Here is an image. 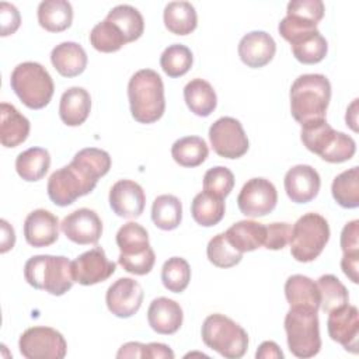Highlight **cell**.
Wrapping results in <instances>:
<instances>
[{
	"label": "cell",
	"instance_id": "obj_19",
	"mask_svg": "<svg viewBox=\"0 0 359 359\" xmlns=\"http://www.w3.org/2000/svg\"><path fill=\"white\" fill-rule=\"evenodd\" d=\"M285 191L294 203H307L313 201L321 185V180L316 168L307 164H297L285 174Z\"/></svg>",
	"mask_w": 359,
	"mask_h": 359
},
{
	"label": "cell",
	"instance_id": "obj_39",
	"mask_svg": "<svg viewBox=\"0 0 359 359\" xmlns=\"http://www.w3.org/2000/svg\"><path fill=\"white\" fill-rule=\"evenodd\" d=\"M194 63L192 52L182 43H172L167 46L160 56V66L168 77L184 76Z\"/></svg>",
	"mask_w": 359,
	"mask_h": 359
},
{
	"label": "cell",
	"instance_id": "obj_18",
	"mask_svg": "<svg viewBox=\"0 0 359 359\" xmlns=\"http://www.w3.org/2000/svg\"><path fill=\"white\" fill-rule=\"evenodd\" d=\"M109 206L123 219H136L143 213L146 195L143 188L132 180H119L109 189Z\"/></svg>",
	"mask_w": 359,
	"mask_h": 359
},
{
	"label": "cell",
	"instance_id": "obj_41",
	"mask_svg": "<svg viewBox=\"0 0 359 359\" xmlns=\"http://www.w3.org/2000/svg\"><path fill=\"white\" fill-rule=\"evenodd\" d=\"M90 43L98 52L111 53L119 50L126 41L122 32L112 22L104 20L93 27L90 32Z\"/></svg>",
	"mask_w": 359,
	"mask_h": 359
},
{
	"label": "cell",
	"instance_id": "obj_8",
	"mask_svg": "<svg viewBox=\"0 0 359 359\" xmlns=\"http://www.w3.org/2000/svg\"><path fill=\"white\" fill-rule=\"evenodd\" d=\"M285 331L289 351L302 359L313 358L320 352V323L317 310L294 306L285 316Z\"/></svg>",
	"mask_w": 359,
	"mask_h": 359
},
{
	"label": "cell",
	"instance_id": "obj_27",
	"mask_svg": "<svg viewBox=\"0 0 359 359\" xmlns=\"http://www.w3.org/2000/svg\"><path fill=\"white\" fill-rule=\"evenodd\" d=\"M229 243L240 252H248L264 245L265 224L254 220H240L224 231Z\"/></svg>",
	"mask_w": 359,
	"mask_h": 359
},
{
	"label": "cell",
	"instance_id": "obj_20",
	"mask_svg": "<svg viewBox=\"0 0 359 359\" xmlns=\"http://www.w3.org/2000/svg\"><path fill=\"white\" fill-rule=\"evenodd\" d=\"M276 52L273 38L265 31H251L245 34L238 43V56L244 65L259 69L268 65Z\"/></svg>",
	"mask_w": 359,
	"mask_h": 359
},
{
	"label": "cell",
	"instance_id": "obj_31",
	"mask_svg": "<svg viewBox=\"0 0 359 359\" xmlns=\"http://www.w3.org/2000/svg\"><path fill=\"white\" fill-rule=\"evenodd\" d=\"M163 20L165 28L175 35H188L198 25L196 10L189 1H170L164 7Z\"/></svg>",
	"mask_w": 359,
	"mask_h": 359
},
{
	"label": "cell",
	"instance_id": "obj_35",
	"mask_svg": "<svg viewBox=\"0 0 359 359\" xmlns=\"http://www.w3.org/2000/svg\"><path fill=\"white\" fill-rule=\"evenodd\" d=\"M151 220L161 230H174L182 220V203L175 195H158L151 205Z\"/></svg>",
	"mask_w": 359,
	"mask_h": 359
},
{
	"label": "cell",
	"instance_id": "obj_40",
	"mask_svg": "<svg viewBox=\"0 0 359 359\" xmlns=\"http://www.w3.org/2000/svg\"><path fill=\"white\" fill-rule=\"evenodd\" d=\"M191 280V266L181 257L168 258L161 268V282L172 293H181L188 287Z\"/></svg>",
	"mask_w": 359,
	"mask_h": 359
},
{
	"label": "cell",
	"instance_id": "obj_9",
	"mask_svg": "<svg viewBox=\"0 0 359 359\" xmlns=\"http://www.w3.org/2000/svg\"><path fill=\"white\" fill-rule=\"evenodd\" d=\"M202 341L206 346L227 359H240L248 348V334L224 314H210L201 328Z\"/></svg>",
	"mask_w": 359,
	"mask_h": 359
},
{
	"label": "cell",
	"instance_id": "obj_12",
	"mask_svg": "<svg viewBox=\"0 0 359 359\" xmlns=\"http://www.w3.org/2000/svg\"><path fill=\"white\" fill-rule=\"evenodd\" d=\"M209 140L215 153L224 158H240L250 147L243 125L231 116H222L212 123Z\"/></svg>",
	"mask_w": 359,
	"mask_h": 359
},
{
	"label": "cell",
	"instance_id": "obj_3",
	"mask_svg": "<svg viewBox=\"0 0 359 359\" xmlns=\"http://www.w3.org/2000/svg\"><path fill=\"white\" fill-rule=\"evenodd\" d=\"M130 114L139 123L158 121L165 109L164 84L157 72L151 69L137 70L128 83Z\"/></svg>",
	"mask_w": 359,
	"mask_h": 359
},
{
	"label": "cell",
	"instance_id": "obj_50",
	"mask_svg": "<svg viewBox=\"0 0 359 359\" xmlns=\"http://www.w3.org/2000/svg\"><path fill=\"white\" fill-rule=\"evenodd\" d=\"M255 358L257 359H283V352L280 351V348L278 346L276 342L273 341H265L262 342L257 352H255Z\"/></svg>",
	"mask_w": 359,
	"mask_h": 359
},
{
	"label": "cell",
	"instance_id": "obj_11",
	"mask_svg": "<svg viewBox=\"0 0 359 359\" xmlns=\"http://www.w3.org/2000/svg\"><path fill=\"white\" fill-rule=\"evenodd\" d=\"M18 348L27 359H63L67 353L65 337L43 325L27 328L18 339Z\"/></svg>",
	"mask_w": 359,
	"mask_h": 359
},
{
	"label": "cell",
	"instance_id": "obj_24",
	"mask_svg": "<svg viewBox=\"0 0 359 359\" xmlns=\"http://www.w3.org/2000/svg\"><path fill=\"white\" fill-rule=\"evenodd\" d=\"M287 42L290 43L292 53L296 60L304 65H314L321 62L328 52L327 39L317 28L299 32L293 35Z\"/></svg>",
	"mask_w": 359,
	"mask_h": 359
},
{
	"label": "cell",
	"instance_id": "obj_28",
	"mask_svg": "<svg viewBox=\"0 0 359 359\" xmlns=\"http://www.w3.org/2000/svg\"><path fill=\"white\" fill-rule=\"evenodd\" d=\"M184 100L189 111L198 116H209L217 105L213 87L203 79H194L187 83L184 87Z\"/></svg>",
	"mask_w": 359,
	"mask_h": 359
},
{
	"label": "cell",
	"instance_id": "obj_51",
	"mask_svg": "<svg viewBox=\"0 0 359 359\" xmlns=\"http://www.w3.org/2000/svg\"><path fill=\"white\" fill-rule=\"evenodd\" d=\"M144 349H146V344L142 342H126L123 344L118 353L116 358L122 359V358H140L144 359Z\"/></svg>",
	"mask_w": 359,
	"mask_h": 359
},
{
	"label": "cell",
	"instance_id": "obj_32",
	"mask_svg": "<svg viewBox=\"0 0 359 359\" xmlns=\"http://www.w3.org/2000/svg\"><path fill=\"white\" fill-rule=\"evenodd\" d=\"M50 165V156L46 149L29 147L15 158L17 174L28 182L39 181L45 177Z\"/></svg>",
	"mask_w": 359,
	"mask_h": 359
},
{
	"label": "cell",
	"instance_id": "obj_14",
	"mask_svg": "<svg viewBox=\"0 0 359 359\" xmlns=\"http://www.w3.org/2000/svg\"><path fill=\"white\" fill-rule=\"evenodd\" d=\"M116 264L109 261L101 247L91 248L72 261L74 282L90 286L107 280L115 272Z\"/></svg>",
	"mask_w": 359,
	"mask_h": 359
},
{
	"label": "cell",
	"instance_id": "obj_6",
	"mask_svg": "<svg viewBox=\"0 0 359 359\" xmlns=\"http://www.w3.org/2000/svg\"><path fill=\"white\" fill-rule=\"evenodd\" d=\"M10 86L22 104L31 109L46 107L55 91L49 72L36 62L17 65L11 72Z\"/></svg>",
	"mask_w": 359,
	"mask_h": 359
},
{
	"label": "cell",
	"instance_id": "obj_47",
	"mask_svg": "<svg viewBox=\"0 0 359 359\" xmlns=\"http://www.w3.org/2000/svg\"><path fill=\"white\" fill-rule=\"evenodd\" d=\"M341 248L344 254L359 252V220L346 223L341 231Z\"/></svg>",
	"mask_w": 359,
	"mask_h": 359
},
{
	"label": "cell",
	"instance_id": "obj_16",
	"mask_svg": "<svg viewBox=\"0 0 359 359\" xmlns=\"http://www.w3.org/2000/svg\"><path fill=\"white\" fill-rule=\"evenodd\" d=\"M328 335L351 353H358L359 313L355 306L344 304L328 313Z\"/></svg>",
	"mask_w": 359,
	"mask_h": 359
},
{
	"label": "cell",
	"instance_id": "obj_2",
	"mask_svg": "<svg viewBox=\"0 0 359 359\" xmlns=\"http://www.w3.org/2000/svg\"><path fill=\"white\" fill-rule=\"evenodd\" d=\"M331 100L330 80L320 73L299 76L290 87V112L300 125L324 119Z\"/></svg>",
	"mask_w": 359,
	"mask_h": 359
},
{
	"label": "cell",
	"instance_id": "obj_34",
	"mask_svg": "<svg viewBox=\"0 0 359 359\" xmlns=\"http://www.w3.org/2000/svg\"><path fill=\"white\" fill-rule=\"evenodd\" d=\"M224 199L217 198L209 192H199L191 203V215L194 220L203 227L217 224L224 216Z\"/></svg>",
	"mask_w": 359,
	"mask_h": 359
},
{
	"label": "cell",
	"instance_id": "obj_1",
	"mask_svg": "<svg viewBox=\"0 0 359 359\" xmlns=\"http://www.w3.org/2000/svg\"><path fill=\"white\" fill-rule=\"evenodd\" d=\"M111 168L109 154L97 147L79 150L70 164L50 174L46 185L49 199L57 206H69L90 194L98 180Z\"/></svg>",
	"mask_w": 359,
	"mask_h": 359
},
{
	"label": "cell",
	"instance_id": "obj_15",
	"mask_svg": "<svg viewBox=\"0 0 359 359\" xmlns=\"http://www.w3.org/2000/svg\"><path fill=\"white\" fill-rule=\"evenodd\" d=\"M143 289L132 278H119L107 290L105 303L108 310L119 317L128 318L136 314L143 303Z\"/></svg>",
	"mask_w": 359,
	"mask_h": 359
},
{
	"label": "cell",
	"instance_id": "obj_38",
	"mask_svg": "<svg viewBox=\"0 0 359 359\" xmlns=\"http://www.w3.org/2000/svg\"><path fill=\"white\" fill-rule=\"evenodd\" d=\"M320 292V309L324 313H330L348 303L349 294L345 285L331 273L323 275L316 282Z\"/></svg>",
	"mask_w": 359,
	"mask_h": 359
},
{
	"label": "cell",
	"instance_id": "obj_7",
	"mask_svg": "<svg viewBox=\"0 0 359 359\" xmlns=\"http://www.w3.org/2000/svg\"><path fill=\"white\" fill-rule=\"evenodd\" d=\"M116 245L119 247L118 264L129 273L146 275L156 261V255L149 243L147 230L136 223L128 222L116 233Z\"/></svg>",
	"mask_w": 359,
	"mask_h": 359
},
{
	"label": "cell",
	"instance_id": "obj_23",
	"mask_svg": "<svg viewBox=\"0 0 359 359\" xmlns=\"http://www.w3.org/2000/svg\"><path fill=\"white\" fill-rule=\"evenodd\" d=\"M91 111L90 93L83 87L67 88L59 102V116L67 126H80L86 122Z\"/></svg>",
	"mask_w": 359,
	"mask_h": 359
},
{
	"label": "cell",
	"instance_id": "obj_29",
	"mask_svg": "<svg viewBox=\"0 0 359 359\" xmlns=\"http://www.w3.org/2000/svg\"><path fill=\"white\" fill-rule=\"evenodd\" d=\"M285 296L290 307L304 306L313 310L320 309V292L317 283L304 275H292L285 282Z\"/></svg>",
	"mask_w": 359,
	"mask_h": 359
},
{
	"label": "cell",
	"instance_id": "obj_36",
	"mask_svg": "<svg viewBox=\"0 0 359 359\" xmlns=\"http://www.w3.org/2000/svg\"><path fill=\"white\" fill-rule=\"evenodd\" d=\"M209 154L206 142L199 136H185L174 142L171 156L174 161L182 167H198Z\"/></svg>",
	"mask_w": 359,
	"mask_h": 359
},
{
	"label": "cell",
	"instance_id": "obj_21",
	"mask_svg": "<svg viewBox=\"0 0 359 359\" xmlns=\"http://www.w3.org/2000/svg\"><path fill=\"white\" fill-rule=\"evenodd\" d=\"M24 237L35 248L52 245L59 237L57 217L45 209L32 210L24 222Z\"/></svg>",
	"mask_w": 359,
	"mask_h": 359
},
{
	"label": "cell",
	"instance_id": "obj_52",
	"mask_svg": "<svg viewBox=\"0 0 359 359\" xmlns=\"http://www.w3.org/2000/svg\"><path fill=\"white\" fill-rule=\"evenodd\" d=\"M0 226H1V245H0V252L4 254L7 251H10L13 247H14V243H15V233H14V229L8 224L7 220L1 219L0 220Z\"/></svg>",
	"mask_w": 359,
	"mask_h": 359
},
{
	"label": "cell",
	"instance_id": "obj_43",
	"mask_svg": "<svg viewBox=\"0 0 359 359\" xmlns=\"http://www.w3.org/2000/svg\"><path fill=\"white\" fill-rule=\"evenodd\" d=\"M234 187L233 172L223 165L209 168L203 175V191L224 199Z\"/></svg>",
	"mask_w": 359,
	"mask_h": 359
},
{
	"label": "cell",
	"instance_id": "obj_5",
	"mask_svg": "<svg viewBox=\"0 0 359 359\" xmlns=\"http://www.w3.org/2000/svg\"><path fill=\"white\" fill-rule=\"evenodd\" d=\"M25 280L38 290L62 296L74 283L72 261L63 255H34L24 265Z\"/></svg>",
	"mask_w": 359,
	"mask_h": 359
},
{
	"label": "cell",
	"instance_id": "obj_13",
	"mask_svg": "<svg viewBox=\"0 0 359 359\" xmlns=\"http://www.w3.org/2000/svg\"><path fill=\"white\" fill-rule=\"evenodd\" d=\"M278 202V192L275 185L266 178L248 180L238 196L237 206L240 212L248 217H261L271 213Z\"/></svg>",
	"mask_w": 359,
	"mask_h": 359
},
{
	"label": "cell",
	"instance_id": "obj_42",
	"mask_svg": "<svg viewBox=\"0 0 359 359\" xmlns=\"http://www.w3.org/2000/svg\"><path fill=\"white\" fill-rule=\"evenodd\" d=\"M206 254L208 259L217 268H231L243 258V252L229 243L224 233H219L210 238L206 247Z\"/></svg>",
	"mask_w": 359,
	"mask_h": 359
},
{
	"label": "cell",
	"instance_id": "obj_10",
	"mask_svg": "<svg viewBox=\"0 0 359 359\" xmlns=\"http://www.w3.org/2000/svg\"><path fill=\"white\" fill-rule=\"evenodd\" d=\"M330 240V226L318 213H306L296 220L290 233V254L299 262L314 261Z\"/></svg>",
	"mask_w": 359,
	"mask_h": 359
},
{
	"label": "cell",
	"instance_id": "obj_30",
	"mask_svg": "<svg viewBox=\"0 0 359 359\" xmlns=\"http://www.w3.org/2000/svg\"><path fill=\"white\" fill-rule=\"evenodd\" d=\"M38 22L49 32H62L72 25L73 8L66 0H45L38 6Z\"/></svg>",
	"mask_w": 359,
	"mask_h": 359
},
{
	"label": "cell",
	"instance_id": "obj_53",
	"mask_svg": "<svg viewBox=\"0 0 359 359\" xmlns=\"http://www.w3.org/2000/svg\"><path fill=\"white\" fill-rule=\"evenodd\" d=\"M356 116H358V98H355V100L352 101V104L348 107L346 115H345L346 125H349V126L352 128V130H355V132L358 130V126H356L358 119H356Z\"/></svg>",
	"mask_w": 359,
	"mask_h": 359
},
{
	"label": "cell",
	"instance_id": "obj_22",
	"mask_svg": "<svg viewBox=\"0 0 359 359\" xmlns=\"http://www.w3.org/2000/svg\"><path fill=\"white\" fill-rule=\"evenodd\" d=\"M184 320L181 306L168 297L154 299L147 310V321L153 331L163 335L175 334Z\"/></svg>",
	"mask_w": 359,
	"mask_h": 359
},
{
	"label": "cell",
	"instance_id": "obj_44",
	"mask_svg": "<svg viewBox=\"0 0 359 359\" xmlns=\"http://www.w3.org/2000/svg\"><path fill=\"white\" fill-rule=\"evenodd\" d=\"M286 15L317 25L324 17V3L321 0H292L287 3Z\"/></svg>",
	"mask_w": 359,
	"mask_h": 359
},
{
	"label": "cell",
	"instance_id": "obj_49",
	"mask_svg": "<svg viewBox=\"0 0 359 359\" xmlns=\"http://www.w3.org/2000/svg\"><path fill=\"white\" fill-rule=\"evenodd\" d=\"M144 358L147 359H174V352L165 344L160 342H150L146 345Z\"/></svg>",
	"mask_w": 359,
	"mask_h": 359
},
{
	"label": "cell",
	"instance_id": "obj_37",
	"mask_svg": "<svg viewBox=\"0 0 359 359\" xmlns=\"http://www.w3.org/2000/svg\"><path fill=\"white\" fill-rule=\"evenodd\" d=\"M331 194L335 202L346 209L359 206V168L352 167L337 175L331 185Z\"/></svg>",
	"mask_w": 359,
	"mask_h": 359
},
{
	"label": "cell",
	"instance_id": "obj_48",
	"mask_svg": "<svg viewBox=\"0 0 359 359\" xmlns=\"http://www.w3.org/2000/svg\"><path fill=\"white\" fill-rule=\"evenodd\" d=\"M341 268L342 272L352 280L353 283L359 282L358 278V269H359V252L353 254H344L341 259Z\"/></svg>",
	"mask_w": 359,
	"mask_h": 359
},
{
	"label": "cell",
	"instance_id": "obj_26",
	"mask_svg": "<svg viewBox=\"0 0 359 359\" xmlns=\"http://www.w3.org/2000/svg\"><path fill=\"white\" fill-rule=\"evenodd\" d=\"M0 142L4 147H17L29 135V121L11 104L0 105Z\"/></svg>",
	"mask_w": 359,
	"mask_h": 359
},
{
	"label": "cell",
	"instance_id": "obj_45",
	"mask_svg": "<svg viewBox=\"0 0 359 359\" xmlns=\"http://www.w3.org/2000/svg\"><path fill=\"white\" fill-rule=\"evenodd\" d=\"M292 227L285 222H275L265 226L264 247L268 250H282L289 244Z\"/></svg>",
	"mask_w": 359,
	"mask_h": 359
},
{
	"label": "cell",
	"instance_id": "obj_4",
	"mask_svg": "<svg viewBox=\"0 0 359 359\" xmlns=\"http://www.w3.org/2000/svg\"><path fill=\"white\" fill-rule=\"evenodd\" d=\"M300 139L307 150L327 163L348 161L356 151L355 140L344 132L334 130L325 118L303 123Z\"/></svg>",
	"mask_w": 359,
	"mask_h": 359
},
{
	"label": "cell",
	"instance_id": "obj_25",
	"mask_svg": "<svg viewBox=\"0 0 359 359\" xmlns=\"http://www.w3.org/2000/svg\"><path fill=\"white\" fill-rule=\"evenodd\" d=\"M50 62L63 77H76L87 67V53L77 42H62L50 52Z\"/></svg>",
	"mask_w": 359,
	"mask_h": 359
},
{
	"label": "cell",
	"instance_id": "obj_33",
	"mask_svg": "<svg viewBox=\"0 0 359 359\" xmlns=\"http://www.w3.org/2000/svg\"><path fill=\"white\" fill-rule=\"evenodd\" d=\"M105 20L122 32L126 43L139 39L144 31V21L140 11L129 4L115 6L109 10Z\"/></svg>",
	"mask_w": 359,
	"mask_h": 359
},
{
	"label": "cell",
	"instance_id": "obj_17",
	"mask_svg": "<svg viewBox=\"0 0 359 359\" xmlns=\"http://www.w3.org/2000/svg\"><path fill=\"white\" fill-rule=\"evenodd\" d=\"M60 229L76 244H97L102 234V222L94 210L80 208L62 220Z\"/></svg>",
	"mask_w": 359,
	"mask_h": 359
},
{
	"label": "cell",
	"instance_id": "obj_46",
	"mask_svg": "<svg viewBox=\"0 0 359 359\" xmlns=\"http://www.w3.org/2000/svg\"><path fill=\"white\" fill-rule=\"evenodd\" d=\"M0 25H1V36H7L14 34L21 22V17H20V11L17 10L15 6L1 1L0 3Z\"/></svg>",
	"mask_w": 359,
	"mask_h": 359
}]
</instances>
